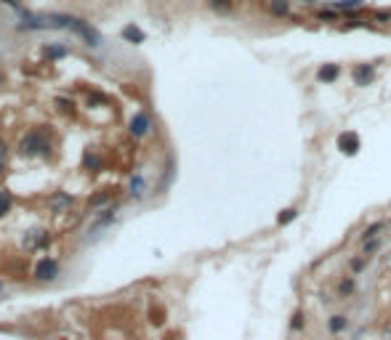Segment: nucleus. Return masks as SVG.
<instances>
[{
    "label": "nucleus",
    "mask_w": 391,
    "mask_h": 340,
    "mask_svg": "<svg viewBox=\"0 0 391 340\" xmlns=\"http://www.w3.org/2000/svg\"><path fill=\"white\" fill-rule=\"evenodd\" d=\"M335 146H338L341 154L357 157L359 149H362V138H359V133H354V130H343V133H338V138H335Z\"/></svg>",
    "instance_id": "f257e3e1"
},
{
    "label": "nucleus",
    "mask_w": 391,
    "mask_h": 340,
    "mask_svg": "<svg viewBox=\"0 0 391 340\" xmlns=\"http://www.w3.org/2000/svg\"><path fill=\"white\" fill-rule=\"evenodd\" d=\"M375 80V64H354L351 67V82L357 88H367Z\"/></svg>",
    "instance_id": "f03ea898"
},
{
    "label": "nucleus",
    "mask_w": 391,
    "mask_h": 340,
    "mask_svg": "<svg viewBox=\"0 0 391 340\" xmlns=\"http://www.w3.org/2000/svg\"><path fill=\"white\" fill-rule=\"evenodd\" d=\"M59 277V261H53V258H40L37 261V266H35V279H40V282H51Z\"/></svg>",
    "instance_id": "7ed1b4c3"
},
{
    "label": "nucleus",
    "mask_w": 391,
    "mask_h": 340,
    "mask_svg": "<svg viewBox=\"0 0 391 340\" xmlns=\"http://www.w3.org/2000/svg\"><path fill=\"white\" fill-rule=\"evenodd\" d=\"M69 30H72L74 35H80L88 45H99V40H101L99 32L93 30V27H88L86 22H80V19H72V16H69Z\"/></svg>",
    "instance_id": "20e7f679"
},
{
    "label": "nucleus",
    "mask_w": 391,
    "mask_h": 340,
    "mask_svg": "<svg viewBox=\"0 0 391 340\" xmlns=\"http://www.w3.org/2000/svg\"><path fill=\"white\" fill-rule=\"evenodd\" d=\"M45 149H48V144H45L43 133H37V130H32V133L22 141V152L24 154H37V152H45Z\"/></svg>",
    "instance_id": "39448f33"
},
{
    "label": "nucleus",
    "mask_w": 391,
    "mask_h": 340,
    "mask_svg": "<svg viewBox=\"0 0 391 340\" xmlns=\"http://www.w3.org/2000/svg\"><path fill=\"white\" fill-rule=\"evenodd\" d=\"M149 128H152V120H149V115H144V112H138V115L130 120V133L136 138H144L149 133Z\"/></svg>",
    "instance_id": "423d86ee"
},
{
    "label": "nucleus",
    "mask_w": 391,
    "mask_h": 340,
    "mask_svg": "<svg viewBox=\"0 0 391 340\" xmlns=\"http://www.w3.org/2000/svg\"><path fill=\"white\" fill-rule=\"evenodd\" d=\"M269 14H272L274 19H290V11H293V6H290V0H269Z\"/></svg>",
    "instance_id": "0eeeda50"
},
{
    "label": "nucleus",
    "mask_w": 391,
    "mask_h": 340,
    "mask_svg": "<svg viewBox=\"0 0 391 340\" xmlns=\"http://www.w3.org/2000/svg\"><path fill=\"white\" fill-rule=\"evenodd\" d=\"M328 6L335 8L338 14H354L365 6V0H328Z\"/></svg>",
    "instance_id": "6e6552de"
},
{
    "label": "nucleus",
    "mask_w": 391,
    "mask_h": 340,
    "mask_svg": "<svg viewBox=\"0 0 391 340\" xmlns=\"http://www.w3.org/2000/svg\"><path fill=\"white\" fill-rule=\"evenodd\" d=\"M341 77V67L338 64H322L320 69H317V80L320 82H335Z\"/></svg>",
    "instance_id": "1a4fd4ad"
},
{
    "label": "nucleus",
    "mask_w": 391,
    "mask_h": 340,
    "mask_svg": "<svg viewBox=\"0 0 391 340\" xmlns=\"http://www.w3.org/2000/svg\"><path fill=\"white\" fill-rule=\"evenodd\" d=\"M386 229V218H378V221H372L365 231H362V242H367V239H375L380 231Z\"/></svg>",
    "instance_id": "9d476101"
},
{
    "label": "nucleus",
    "mask_w": 391,
    "mask_h": 340,
    "mask_svg": "<svg viewBox=\"0 0 391 340\" xmlns=\"http://www.w3.org/2000/svg\"><path fill=\"white\" fill-rule=\"evenodd\" d=\"M354 290H357V279H354V274H349V277H343V279L338 282V295H341V298L354 295Z\"/></svg>",
    "instance_id": "9b49d317"
},
{
    "label": "nucleus",
    "mask_w": 391,
    "mask_h": 340,
    "mask_svg": "<svg viewBox=\"0 0 391 340\" xmlns=\"http://www.w3.org/2000/svg\"><path fill=\"white\" fill-rule=\"evenodd\" d=\"M367 263H370V258L359 252V255H354V258H349V271L351 274H362V271L367 269Z\"/></svg>",
    "instance_id": "f8f14e48"
},
{
    "label": "nucleus",
    "mask_w": 391,
    "mask_h": 340,
    "mask_svg": "<svg viewBox=\"0 0 391 340\" xmlns=\"http://www.w3.org/2000/svg\"><path fill=\"white\" fill-rule=\"evenodd\" d=\"M298 218V207H285V210L277 213V226H287Z\"/></svg>",
    "instance_id": "ddd939ff"
},
{
    "label": "nucleus",
    "mask_w": 391,
    "mask_h": 340,
    "mask_svg": "<svg viewBox=\"0 0 391 340\" xmlns=\"http://www.w3.org/2000/svg\"><path fill=\"white\" fill-rule=\"evenodd\" d=\"M328 327H330V332H343V329L349 327V319L343 316V314H335V316H330V322H328Z\"/></svg>",
    "instance_id": "4468645a"
},
{
    "label": "nucleus",
    "mask_w": 391,
    "mask_h": 340,
    "mask_svg": "<svg viewBox=\"0 0 391 340\" xmlns=\"http://www.w3.org/2000/svg\"><path fill=\"white\" fill-rule=\"evenodd\" d=\"M380 237H375V239H367V242H362V255H367V258H372L378 250H380Z\"/></svg>",
    "instance_id": "2eb2a0df"
},
{
    "label": "nucleus",
    "mask_w": 391,
    "mask_h": 340,
    "mask_svg": "<svg viewBox=\"0 0 391 340\" xmlns=\"http://www.w3.org/2000/svg\"><path fill=\"white\" fill-rule=\"evenodd\" d=\"M208 6L218 14H229L231 8H234V0H208Z\"/></svg>",
    "instance_id": "dca6fc26"
},
{
    "label": "nucleus",
    "mask_w": 391,
    "mask_h": 340,
    "mask_svg": "<svg viewBox=\"0 0 391 340\" xmlns=\"http://www.w3.org/2000/svg\"><path fill=\"white\" fill-rule=\"evenodd\" d=\"M123 37H125V40H130V43H144V32L138 30V27H133V24L123 30Z\"/></svg>",
    "instance_id": "f3484780"
},
{
    "label": "nucleus",
    "mask_w": 391,
    "mask_h": 340,
    "mask_svg": "<svg viewBox=\"0 0 391 340\" xmlns=\"http://www.w3.org/2000/svg\"><path fill=\"white\" fill-rule=\"evenodd\" d=\"M338 11H335V8H322V11H317V19H320V22H338Z\"/></svg>",
    "instance_id": "a211bd4d"
},
{
    "label": "nucleus",
    "mask_w": 391,
    "mask_h": 340,
    "mask_svg": "<svg viewBox=\"0 0 391 340\" xmlns=\"http://www.w3.org/2000/svg\"><path fill=\"white\" fill-rule=\"evenodd\" d=\"M303 327H306V316H303V311H295V314H293V322H290V329H293V332H301Z\"/></svg>",
    "instance_id": "6ab92c4d"
},
{
    "label": "nucleus",
    "mask_w": 391,
    "mask_h": 340,
    "mask_svg": "<svg viewBox=\"0 0 391 340\" xmlns=\"http://www.w3.org/2000/svg\"><path fill=\"white\" fill-rule=\"evenodd\" d=\"M372 22L388 24V22H391V11H386V8H383V11H375V14H372Z\"/></svg>",
    "instance_id": "aec40b11"
},
{
    "label": "nucleus",
    "mask_w": 391,
    "mask_h": 340,
    "mask_svg": "<svg viewBox=\"0 0 391 340\" xmlns=\"http://www.w3.org/2000/svg\"><path fill=\"white\" fill-rule=\"evenodd\" d=\"M8 207H11V194H8V192H0V215H3Z\"/></svg>",
    "instance_id": "412c9836"
},
{
    "label": "nucleus",
    "mask_w": 391,
    "mask_h": 340,
    "mask_svg": "<svg viewBox=\"0 0 391 340\" xmlns=\"http://www.w3.org/2000/svg\"><path fill=\"white\" fill-rule=\"evenodd\" d=\"M67 53V48H45V56L48 59H59V56H64Z\"/></svg>",
    "instance_id": "4be33fe9"
},
{
    "label": "nucleus",
    "mask_w": 391,
    "mask_h": 340,
    "mask_svg": "<svg viewBox=\"0 0 391 340\" xmlns=\"http://www.w3.org/2000/svg\"><path fill=\"white\" fill-rule=\"evenodd\" d=\"M6 154H8V152H6V144H3V141H0V165L6 162Z\"/></svg>",
    "instance_id": "5701e85b"
}]
</instances>
